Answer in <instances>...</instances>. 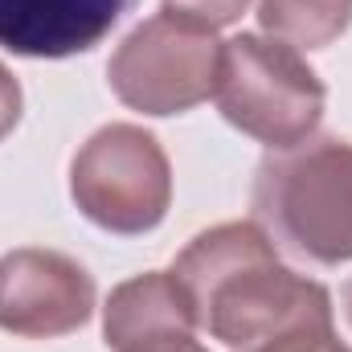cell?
Masks as SVG:
<instances>
[{"instance_id":"obj_1","label":"cell","mask_w":352,"mask_h":352,"mask_svg":"<svg viewBox=\"0 0 352 352\" xmlns=\"http://www.w3.org/2000/svg\"><path fill=\"white\" fill-rule=\"evenodd\" d=\"M173 274L192 299L197 328L230 352H258L303 324H332L328 287L278 263V246L258 221L197 234L176 254Z\"/></svg>"},{"instance_id":"obj_2","label":"cell","mask_w":352,"mask_h":352,"mask_svg":"<svg viewBox=\"0 0 352 352\" xmlns=\"http://www.w3.org/2000/svg\"><path fill=\"white\" fill-rule=\"evenodd\" d=\"M254 221L274 246L320 266L352 258V144L307 135L270 148L254 173Z\"/></svg>"},{"instance_id":"obj_3","label":"cell","mask_w":352,"mask_h":352,"mask_svg":"<svg viewBox=\"0 0 352 352\" xmlns=\"http://www.w3.org/2000/svg\"><path fill=\"white\" fill-rule=\"evenodd\" d=\"M213 102L242 135L266 148H291L316 135L328 90L295 45L263 33H238L221 45Z\"/></svg>"},{"instance_id":"obj_4","label":"cell","mask_w":352,"mask_h":352,"mask_svg":"<svg viewBox=\"0 0 352 352\" xmlns=\"http://www.w3.org/2000/svg\"><path fill=\"white\" fill-rule=\"evenodd\" d=\"M70 197L107 234H148L173 205L168 152L135 123H107L70 164Z\"/></svg>"},{"instance_id":"obj_5","label":"cell","mask_w":352,"mask_h":352,"mask_svg":"<svg viewBox=\"0 0 352 352\" xmlns=\"http://www.w3.org/2000/svg\"><path fill=\"white\" fill-rule=\"evenodd\" d=\"M221 41L173 12L140 21L107 62L111 90L140 115H184L217 87Z\"/></svg>"},{"instance_id":"obj_6","label":"cell","mask_w":352,"mask_h":352,"mask_svg":"<svg viewBox=\"0 0 352 352\" xmlns=\"http://www.w3.org/2000/svg\"><path fill=\"white\" fill-rule=\"evenodd\" d=\"M94 278L62 250L21 246L0 258V332L50 340L78 332L94 316Z\"/></svg>"},{"instance_id":"obj_7","label":"cell","mask_w":352,"mask_h":352,"mask_svg":"<svg viewBox=\"0 0 352 352\" xmlns=\"http://www.w3.org/2000/svg\"><path fill=\"white\" fill-rule=\"evenodd\" d=\"M111 352H168L197 340V311L173 270H148L119 283L102 307Z\"/></svg>"},{"instance_id":"obj_8","label":"cell","mask_w":352,"mask_h":352,"mask_svg":"<svg viewBox=\"0 0 352 352\" xmlns=\"http://www.w3.org/2000/svg\"><path fill=\"white\" fill-rule=\"evenodd\" d=\"M131 0H0V50L21 58H70L94 50Z\"/></svg>"},{"instance_id":"obj_9","label":"cell","mask_w":352,"mask_h":352,"mask_svg":"<svg viewBox=\"0 0 352 352\" xmlns=\"http://www.w3.org/2000/svg\"><path fill=\"white\" fill-rule=\"evenodd\" d=\"M258 21L274 41L324 50L352 25V0H258Z\"/></svg>"},{"instance_id":"obj_10","label":"cell","mask_w":352,"mask_h":352,"mask_svg":"<svg viewBox=\"0 0 352 352\" xmlns=\"http://www.w3.org/2000/svg\"><path fill=\"white\" fill-rule=\"evenodd\" d=\"M246 8H250V0H164V12H173L180 21H192L209 33L234 25Z\"/></svg>"},{"instance_id":"obj_11","label":"cell","mask_w":352,"mask_h":352,"mask_svg":"<svg viewBox=\"0 0 352 352\" xmlns=\"http://www.w3.org/2000/svg\"><path fill=\"white\" fill-rule=\"evenodd\" d=\"M258 352H352V349L336 336V324H303V328L270 340Z\"/></svg>"},{"instance_id":"obj_12","label":"cell","mask_w":352,"mask_h":352,"mask_svg":"<svg viewBox=\"0 0 352 352\" xmlns=\"http://www.w3.org/2000/svg\"><path fill=\"white\" fill-rule=\"evenodd\" d=\"M21 123V87L8 74V66H0V140Z\"/></svg>"},{"instance_id":"obj_13","label":"cell","mask_w":352,"mask_h":352,"mask_svg":"<svg viewBox=\"0 0 352 352\" xmlns=\"http://www.w3.org/2000/svg\"><path fill=\"white\" fill-rule=\"evenodd\" d=\"M168 352H209V349H201L197 340H188V344H180V349H168Z\"/></svg>"},{"instance_id":"obj_14","label":"cell","mask_w":352,"mask_h":352,"mask_svg":"<svg viewBox=\"0 0 352 352\" xmlns=\"http://www.w3.org/2000/svg\"><path fill=\"white\" fill-rule=\"evenodd\" d=\"M344 307H349V324H352V287H349V295H344Z\"/></svg>"}]
</instances>
